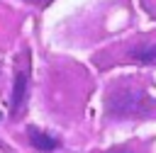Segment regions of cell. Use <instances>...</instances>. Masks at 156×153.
<instances>
[{
    "label": "cell",
    "mask_w": 156,
    "mask_h": 153,
    "mask_svg": "<svg viewBox=\"0 0 156 153\" xmlns=\"http://www.w3.org/2000/svg\"><path fill=\"white\" fill-rule=\"evenodd\" d=\"M27 136H29V143L37 151H56L58 148V138L51 136V134H46V131H41V129H37V126H29Z\"/></svg>",
    "instance_id": "1"
},
{
    "label": "cell",
    "mask_w": 156,
    "mask_h": 153,
    "mask_svg": "<svg viewBox=\"0 0 156 153\" xmlns=\"http://www.w3.org/2000/svg\"><path fill=\"white\" fill-rule=\"evenodd\" d=\"M27 85H29L27 70H17V73H15V85H12V109H15V112H20V107L24 104Z\"/></svg>",
    "instance_id": "2"
},
{
    "label": "cell",
    "mask_w": 156,
    "mask_h": 153,
    "mask_svg": "<svg viewBox=\"0 0 156 153\" xmlns=\"http://www.w3.org/2000/svg\"><path fill=\"white\" fill-rule=\"evenodd\" d=\"M129 56L136 61V63H144V66H154L156 63V44H146V46H136L129 51Z\"/></svg>",
    "instance_id": "3"
},
{
    "label": "cell",
    "mask_w": 156,
    "mask_h": 153,
    "mask_svg": "<svg viewBox=\"0 0 156 153\" xmlns=\"http://www.w3.org/2000/svg\"><path fill=\"white\" fill-rule=\"evenodd\" d=\"M119 153H124V151H119Z\"/></svg>",
    "instance_id": "4"
}]
</instances>
